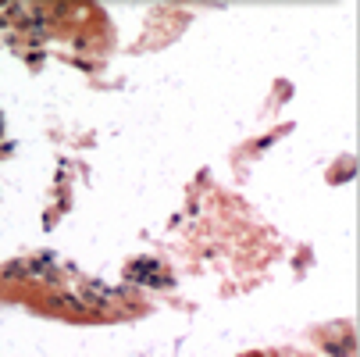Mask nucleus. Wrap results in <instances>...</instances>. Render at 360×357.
<instances>
[{
	"label": "nucleus",
	"mask_w": 360,
	"mask_h": 357,
	"mask_svg": "<svg viewBox=\"0 0 360 357\" xmlns=\"http://www.w3.org/2000/svg\"><path fill=\"white\" fill-rule=\"evenodd\" d=\"M32 193H39L32 146L0 108V243L11 236V225H18V215L29 208Z\"/></svg>",
	"instance_id": "f257e3e1"
}]
</instances>
